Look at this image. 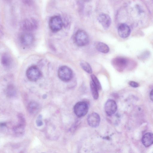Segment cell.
Returning <instances> with one entry per match:
<instances>
[{"mask_svg": "<svg viewBox=\"0 0 153 153\" xmlns=\"http://www.w3.org/2000/svg\"><path fill=\"white\" fill-rule=\"evenodd\" d=\"M111 64L114 68L120 72L123 71L128 66L129 60L123 57H117L111 61Z\"/></svg>", "mask_w": 153, "mask_h": 153, "instance_id": "cell-1", "label": "cell"}, {"mask_svg": "<svg viewBox=\"0 0 153 153\" xmlns=\"http://www.w3.org/2000/svg\"><path fill=\"white\" fill-rule=\"evenodd\" d=\"M58 75L59 78L62 81L68 82L72 79L73 72L72 70L67 66L60 67L58 71Z\"/></svg>", "mask_w": 153, "mask_h": 153, "instance_id": "cell-2", "label": "cell"}, {"mask_svg": "<svg viewBox=\"0 0 153 153\" xmlns=\"http://www.w3.org/2000/svg\"><path fill=\"white\" fill-rule=\"evenodd\" d=\"M74 40L76 44L81 47L87 45L89 41L87 34L82 30H79L76 32L74 37Z\"/></svg>", "mask_w": 153, "mask_h": 153, "instance_id": "cell-3", "label": "cell"}, {"mask_svg": "<svg viewBox=\"0 0 153 153\" xmlns=\"http://www.w3.org/2000/svg\"><path fill=\"white\" fill-rule=\"evenodd\" d=\"M63 25L62 20L61 17L58 16H53L49 20V26L53 32H57L60 30Z\"/></svg>", "mask_w": 153, "mask_h": 153, "instance_id": "cell-4", "label": "cell"}, {"mask_svg": "<svg viewBox=\"0 0 153 153\" xmlns=\"http://www.w3.org/2000/svg\"><path fill=\"white\" fill-rule=\"evenodd\" d=\"M38 25L36 20L33 18H29L25 19L21 22V27L25 31H31L36 29Z\"/></svg>", "mask_w": 153, "mask_h": 153, "instance_id": "cell-5", "label": "cell"}, {"mask_svg": "<svg viewBox=\"0 0 153 153\" xmlns=\"http://www.w3.org/2000/svg\"><path fill=\"white\" fill-rule=\"evenodd\" d=\"M27 77L30 81L35 82L40 78L41 71L39 68L36 66H32L29 67L26 72Z\"/></svg>", "mask_w": 153, "mask_h": 153, "instance_id": "cell-6", "label": "cell"}, {"mask_svg": "<svg viewBox=\"0 0 153 153\" xmlns=\"http://www.w3.org/2000/svg\"><path fill=\"white\" fill-rule=\"evenodd\" d=\"M88 106L87 102H77L74 107V111L75 114L79 117L85 116L88 113Z\"/></svg>", "mask_w": 153, "mask_h": 153, "instance_id": "cell-7", "label": "cell"}, {"mask_svg": "<svg viewBox=\"0 0 153 153\" xmlns=\"http://www.w3.org/2000/svg\"><path fill=\"white\" fill-rule=\"evenodd\" d=\"M117 106L116 102L113 100H109L105 103V109L106 114L109 116L114 114L116 112Z\"/></svg>", "mask_w": 153, "mask_h": 153, "instance_id": "cell-8", "label": "cell"}, {"mask_svg": "<svg viewBox=\"0 0 153 153\" xmlns=\"http://www.w3.org/2000/svg\"><path fill=\"white\" fill-rule=\"evenodd\" d=\"M87 120L88 123L90 126L95 128L99 125L100 119V116L98 114L94 112L88 116Z\"/></svg>", "mask_w": 153, "mask_h": 153, "instance_id": "cell-9", "label": "cell"}, {"mask_svg": "<svg viewBox=\"0 0 153 153\" xmlns=\"http://www.w3.org/2000/svg\"><path fill=\"white\" fill-rule=\"evenodd\" d=\"M34 40V37L32 34L25 33L21 35L20 40L21 44L25 46H28L32 44Z\"/></svg>", "mask_w": 153, "mask_h": 153, "instance_id": "cell-10", "label": "cell"}, {"mask_svg": "<svg viewBox=\"0 0 153 153\" xmlns=\"http://www.w3.org/2000/svg\"><path fill=\"white\" fill-rule=\"evenodd\" d=\"M118 33L120 37L126 38L129 36L131 30L128 25L126 24L122 23L120 24L118 27Z\"/></svg>", "mask_w": 153, "mask_h": 153, "instance_id": "cell-11", "label": "cell"}, {"mask_svg": "<svg viewBox=\"0 0 153 153\" xmlns=\"http://www.w3.org/2000/svg\"><path fill=\"white\" fill-rule=\"evenodd\" d=\"M98 19L104 28H108L111 23V19L110 16L107 14L102 13L98 16Z\"/></svg>", "mask_w": 153, "mask_h": 153, "instance_id": "cell-12", "label": "cell"}, {"mask_svg": "<svg viewBox=\"0 0 153 153\" xmlns=\"http://www.w3.org/2000/svg\"><path fill=\"white\" fill-rule=\"evenodd\" d=\"M19 122L18 124L13 128L14 132L17 134H21L24 131L25 125L24 118L21 115L19 116Z\"/></svg>", "mask_w": 153, "mask_h": 153, "instance_id": "cell-13", "label": "cell"}, {"mask_svg": "<svg viewBox=\"0 0 153 153\" xmlns=\"http://www.w3.org/2000/svg\"><path fill=\"white\" fill-rule=\"evenodd\" d=\"M142 142L143 144L146 147L153 144V134L150 132L145 134L142 138Z\"/></svg>", "mask_w": 153, "mask_h": 153, "instance_id": "cell-14", "label": "cell"}, {"mask_svg": "<svg viewBox=\"0 0 153 153\" xmlns=\"http://www.w3.org/2000/svg\"><path fill=\"white\" fill-rule=\"evenodd\" d=\"M95 46L96 49L99 51L104 53H107L109 51V48L106 44L101 42L96 43Z\"/></svg>", "mask_w": 153, "mask_h": 153, "instance_id": "cell-15", "label": "cell"}, {"mask_svg": "<svg viewBox=\"0 0 153 153\" xmlns=\"http://www.w3.org/2000/svg\"><path fill=\"white\" fill-rule=\"evenodd\" d=\"M1 62L3 66L8 67L11 66L12 62V58L8 54H3L1 57Z\"/></svg>", "mask_w": 153, "mask_h": 153, "instance_id": "cell-16", "label": "cell"}, {"mask_svg": "<svg viewBox=\"0 0 153 153\" xmlns=\"http://www.w3.org/2000/svg\"><path fill=\"white\" fill-rule=\"evenodd\" d=\"M39 105L35 102H31L29 104L27 107L28 111L31 113H34L36 112L39 109Z\"/></svg>", "mask_w": 153, "mask_h": 153, "instance_id": "cell-17", "label": "cell"}, {"mask_svg": "<svg viewBox=\"0 0 153 153\" xmlns=\"http://www.w3.org/2000/svg\"><path fill=\"white\" fill-rule=\"evenodd\" d=\"M90 85L92 96L94 99H97L99 97L98 89L92 81L90 82Z\"/></svg>", "mask_w": 153, "mask_h": 153, "instance_id": "cell-18", "label": "cell"}, {"mask_svg": "<svg viewBox=\"0 0 153 153\" xmlns=\"http://www.w3.org/2000/svg\"><path fill=\"white\" fill-rule=\"evenodd\" d=\"M80 65L82 68L88 74L92 73V70L90 65L87 62L82 61L80 62Z\"/></svg>", "mask_w": 153, "mask_h": 153, "instance_id": "cell-19", "label": "cell"}, {"mask_svg": "<svg viewBox=\"0 0 153 153\" xmlns=\"http://www.w3.org/2000/svg\"><path fill=\"white\" fill-rule=\"evenodd\" d=\"M91 76L92 80V82L97 88L98 90H101L102 89V86L97 78L94 74H91Z\"/></svg>", "mask_w": 153, "mask_h": 153, "instance_id": "cell-20", "label": "cell"}, {"mask_svg": "<svg viewBox=\"0 0 153 153\" xmlns=\"http://www.w3.org/2000/svg\"><path fill=\"white\" fill-rule=\"evenodd\" d=\"M150 55V53L148 51L143 52L138 56V58L142 60H144L148 58Z\"/></svg>", "mask_w": 153, "mask_h": 153, "instance_id": "cell-21", "label": "cell"}, {"mask_svg": "<svg viewBox=\"0 0 153 153\" xmlns=\"http://www.w3.org/2000/svg\"><path fill=\"white\" fill-rule=\"evenodd\" d=\"M7 94L9 96H14L15 94V90L13 87L12 86H9L7 89Z\"/></svg>", "mask_w": 153, "mask_h": 153, "instance_id": "cell-22", "label": "cell"}, {"mask_svg": "<svg viewBox=\"0 0 153 153\" xmlns=\"http://www.w3.org/2000/svg\"><path fill=\"white\" fill-rule=\"evenodd\" d=\"M128 84L134 88H137L139 86V84L137 82L134 81H131Z\"/></svg>", "mask_w": 153, "mask_h": 153, "instance_id": "cell-23", "label": "cell"}, {"mask_svg": "<svg viewBox=\"0 0 153 153\" xmlns=\"http://www.w3.org/2000/svg\"><path fill=\"white\" fill-rule=\"evenodd\" d=\"M37 125L38 126H40L42 125L43 123L42 121L40 119H38L36 120V122Z\"/></svg>", "mask_w": 153, "mask_h": 153, "instance_id": "cell-24", "label": "cell"}, {"mask_svg": "<svg viewBox=\"0 0 153 153\" xmlns=\"http://www.w3.org/2000/svg\"><path fill=\"white\" fill-rule=\"evenodd\" d=\"M150 97L151 100L153 102V89L152 90L150 93Z\"/></svg>", "mask_w": 153, "mask_h": 153, "instance_id": "cell-25", "label": "cell"}, {"mask_svg": "<svg viewBox=\"0 0 153 153\" xmlns=\"http://www.w3.org/2000/svg\"><path fill=\"white\" fill-rule=\"evenodd\" d=\"M24 1V2L26 3L27 4L31 3L32 1V0H23Z\"/></svg>", "mask_w": 153, "mask_h": 153, "instance_id": "cell-26", "label": "cell"}, {"mask_svg": "<svg viewBox=\"0 0 153 153\" xmlns=\"http://www.w3.org/2000/svg\"><path fill=\"white\" fill-rule=\"evenodd\" d=\"M83 0L85 2H88V1H90L91 0Z\"/></svg>", "mask_w": 153, "mask_h": 153, "instance_id": "cell-27", "label": "cell"}]
</instances>
